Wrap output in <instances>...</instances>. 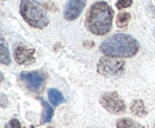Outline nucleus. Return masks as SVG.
Masks as SVG:
<instances>
[{
  "instance_id": "obj_1",
  "label": "nucleus",
  "mask_w": 155,
  "mask_h": 128,
  "mask_svg": "<svg viewBox=\"0 0 155 128\" xmlns=\"http://www.w3.org/2000/svg\"><path fill=\"white\" fill-rule=\"evenodd\" d=\"M114 10L106 1L94 2L86 13V29L96 36H104L112 27Z\"/></svg>"
},
{
  "instance_id": "obj_2",
  "label": "nucleus",
  "mask_w": 155,
  "mask_h": 128,
  "mask_svg": "<svg viewBox=\"0 0 155 128\" xmlns=\"http://www.w3.org/2000/svg\"><path fill=\"white\" fill-rule=\"evenodd\" d=\"M140 43L134 37L125 33H116L105 39L100 45L101 54L115 58H130L138 52Z\"/></svg>"
},
{
  "instance_id": "obj_3",
  "label": "nucleus",
  "mask_w": 155,
  "mask_h": 128,
  "mask_svg": "<svg viewBox=\"0 0 155 128\" xmlns=\"http://www.w3.org/2000/svg\"><path fill=\"white\" fill-rule=\"evenodd\" d=\"M19 11L23 19L35 29H44L49 24V18L45 10L38 2L34 1H21Z\"/></svg>"
},
{
  "instance_id": "obj_4",
  "label": "nucleus",
  "mask_w": 155,
  "mask_h": 128,
  "mask_svg": "<svg viewBox=\"0 0 155 128\" xmlns=\"http://www.w3.org/2000/svg\"><path fill=\"white\" fill-rule=\"evenodd\" d=\"M97 71L105 77H117L125 71V61L122 58H115L104 56L99 59L97 64Z\"/></svg>"
},
{
  "instance_id": "obj_5",
  "label": "nucleus",
  "mask_w": 155,
  "mask_h": 128,
  "mask_svg": "<svg viewBox=\"0 0 155 128\" xmlns=\"http://www.w3.org/2000/svg\"><path fill=\"white\" fill-rule=\"evenodd\" d=\"M99 102L104 109H106L109 113L115 114V115L124 114L127 110V106H125L123 98L116 92H104L100 96Z\"/></svg>"
},
{
  "instance_id": "obj_6",
  "label": "nucleus",
  "mask_w": 155,
  "mask_h": 128,
  "mask_svg": "<svg viewBox=\"0 0 155 128\" xmlns=\"http://www.w3.org/2000/svg\"><path fill=\"white\" fill-rule=\"evenodd\" d=\"M20 81L25 84V87L31 90V92H38L42 90L44 82H45V77L44 75L39 71H26V73H21L19 75Z\"/></svg>"
},
{
  "instance_id": "obj_7",
  "label": "nucleus",
  "mask_w": 155,
  "mask_h": 128,
  "mask_svg": "<svg viewBox=\"0 0 155 128\" xmlns=\"http://www.w3.org/2000/svg\"><path fill=\"white\" fill-rule=\"evenodd\" d=\"M13 56L16 63L19 65H26L35 62V49L25 45H18L13 50Z\"/></svg>"
},
{
  "instance_id": "obj_8",
  "label": "nucleus",
  "mask_w": 155,
  "mask_h": 128,
  "mask_svg": "<svg viewBox=\"0 0 155 128\" xmlns=\"http://www.w3.org/2000/svg\"><path fill=\"white\" fill-rule=\"evenodd\" d=\"M86 6V1H68L64 6V11H63V18L68 21L75 20L79 18V16L81 14L82 10Z\"/></svg>"
},
{
  "instance_id": "obj_9",
  "label": "nucleus",
  "mask_w": 155,
  "mask_h": 128,
  "mask_svg": "<svg viewBox=\"0 0 155 128\" xmlns=\"http://www.w3.org/2000/svg\"><path fill=\"white\" fill-rule=\"evenodd\" d=\"M39 102L42 103V107H43V113H42V119H41V123L44 125V123H48L51 121L53 119V115H54V108L47 102L44 101L43 98H38Z\"/></svg>"
},
{
  "instance_id": "obj_10",
  "label": "nucleus",
  "mask_w": 155,
  "mask_h": 128,
  "mask_svg": "<svg viewBox=\"0 0 155 128\" xmlns=\"http://www.w3.org/2000/svg\"><path fill=\"white\" fill-rule=\"evenodd\" d=\"M130 111H131V114H134L136 116H140V117H144L147 115V113H148L143 101H141V100H135V101L131 102Z\"/></svg>"
},
{
  "instance_id": "obj_11",
  "label": "nucleus",
  "mask_w": 155,
  "mask_h": 128,
  "mask_svg": "<svg viewBox=\"0 0 155 128\" xmlns=\"http://www.w3.org/2000/svg\"><path fill=\"white\" fill-rule=\"evenodd\" d=\"M117 128H144L142 125L136 122L135 120L129 117H120L116 121Z\"/></svg>"
},
{
  "instance_id": "obj_12",
  "label": "nucleus",
  "mask_w": 155,
  "mask_h": 128,
  "mask_svg": "<svg viewBox=\"0 0 155 128\" xmlns=\"http://www.w3.org/2000/svg\"><path fill=\"white\" fill-rule=\"evenodd\" d=\"M131 19V14L129 12H125V11H122L117 14L116 18V24L118 27L120 29H127L128 25H129V21Z\"/></svg>"
},
{
  "instance_id": "obj_13",
  "label": "nucleus",
  "mask_w": 155,
  "mask_h": 128,
  "mask_svg": "<svg viewBox=\"0 0 155 128\" xmlns=\"http://www.w3.org/2000/svg\"><path fill=\"white\" fill-rule=\"evenodd\" d=\"M48 97L53 106H58L62 102H64V97L58 89H49L48 90Z\"/></svg>"
},
{
  "instance_id": "obj_14",
  "label": "nucleus",
  "mask_w": 155,
  "mask_h": 128,
  "mask_svg": "<svg viewBox=\"0 0 155 128\" xmlns=\"http://www.w3.org/2000/svg\"><path fill=\"white\" fill-rule=\"evenodd\" d=\"M10 63H11V58H10V54H8L7 46L5 45L4 39L1 38V64L10 65Z\"/></svg>"
},
{
  "instance_id": "obj_15",
  "label": "nucleus",
  "mask_w": 155,
  "mask_h": 128,
  "mask_svg": "<svg viewBox=\"0 0 155 128\" xmlns=\"http://www.w3.org/2000/svg\"><path fill=\"white\" fill-rule=\"evenodd\" d=\"M133 5V1L131 0H123V1H117L116 2V7L118 10H123V8H128Z\"/></svg>"
},
{
  "instance_id": "obj_16",
  "label": "nucleus",
  "mask_w": 155,
  "mask_h": 128,
  "mask_svg": "<svg viewBox=\"0 0 155 128\" xmlns=\"http://www.w3.org/2000/svg\"><path fill=\"white\" fill-rule=\"evenodd\" d=\"M5 128H20V122L17 119H12L5 125Z\"/></svg>"
},
{
  "instance_id": "obj_17",
  "label": "nucleus",
  "mask_w": 155,
  "mask_h": 128,
  "mask_svg": "<svg viewBox=\"0 0 155 128\" xmlns=\"http://www.w3.org/2000/svg\"><path fill=\"white\" fill-rule=\"evenodd\" d=\"M85 45H86V46H87V45H90V46H93V42H90V43H87V42H86V43H85Z\"/></svg>"
},
{
  "instance_id": "obj_18",
  "label": "nucleus",
  "mask_w": 155,
  "mask_h": 128,
  "mask_svg": "<svg viewBox=\"0 0 155 128\" xmlns=\"http://www.w3.org/2000/svg\"><path fill=\"white\" fill-rule=\"evenodd\" d=\"M47 128H54L53 126H49V127H47Z\"/></svg>"
},
{
  "instance_id": "obj_19",
  "label": "nucleus",
  "mask_w": 155,
  "mask_h": 128,
  "mask_svg": "<svg viewBox=\"0 0 155 128\" xmlns=\"http://www.w3.org/2000/svg\"><path fill=\"white\" fill-rule=\"evenodd\" d=\"M30 128H35V127H34V126H31V127H30Z\"/></svg>"
},
{
  "instance_id": "obj_20",
  "label": "nucleus",
  "mask_w": 155,
  "mask_h": 128,
  "mask_svg": "<svg viewBox=\"0 0 155 128\" xmlns=\"http://www.w3.org/2000/svg\"><path fill=\"white\" fill-rule=\"evenodd\" d=\"M154 36H155V30H154Z\"/></svg>"
}]
</instances>
